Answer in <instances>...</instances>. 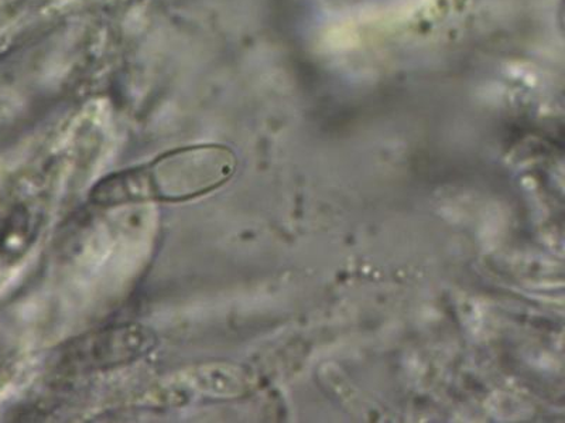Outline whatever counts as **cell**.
Segmentation results:
<instances>
[{
	"label": "cell",
	"mask_w": 565,
	"mask_h": 423,
	"mask_svg": "<svg viewBox=\"0 0 565 423\" xmlns=\"http://www.w3.org/2000/svg\"><path fill=\"white\" fill-rule=\"evenodd\" d=\"M236 169L238 159L228 146H184L106 176L90 190V201L99 208L185 203L221 189Z\"/></svg>",
	"instance_id": "cell-1"
}]
</instances>
